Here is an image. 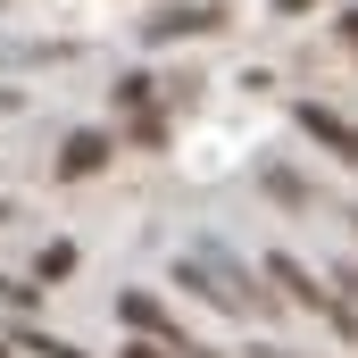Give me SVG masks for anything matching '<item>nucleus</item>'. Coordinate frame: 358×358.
Instances as JSON below:
<instances>
[{
	"instance_id": "1",
	"label": "nucleus",
	"mask_w": 358,
	"mask_h": 358,
	"mask_svg": "<svg viewBox=\"0 0 358 358\" xmlns=\"http://www.w3.org/2000/svg\"><path fill=\"white\" fill-rule=\"evenodd\" d=\"M176 283H192L208 308H234V317H275V300L283 292H267V283H250V275L234 267V259H217V250H200V259H183Z\"/></svg>"
},
{
	"instance_id": "12",
	"label": "nucleus",
	"mask_w": 358,
	"mask_h": 358,
	"mask_svg": "<svg viewBox=\"0 0 358 358\" xmlns=\"http://www.w3.org/2000/svg\"><path fill=\"white\" fill-rule=\"evenodd\" d=\"M334 283H342V292H350V300H358V267H334Z\"/></svg>"
},
{
	"instance_id": "10",
	"label": "nucleus",
	"mask_w": 358,
	"mask_h": 358,
	"mask_svg": "<svg viewBox=\"0 0 358 358\" xmlns=\"http://www.w3.org/2000/svg\"><path fill=\"white\" fill-rule=\"evenodd\" d=\"M275 17H308V8H317V0H267Z\"/></svg>"
},
{
	"instance_id": "14",
	"label": "nucleus",
	"mask_w": 358,
	"mask_h": 358,
	"mask_svg": "<svg viewBox=\"0 0 358 358\" xmlns=\"http://www.w3.org/2000/svg\"><path fill=\"white\" fill-rule=\"evenodd\" d=\"M350 225H358V217H350Z\"/></svg>"
},
{
	"instance_id": "3",
	"label": "nucleus",
	"mask_w": 358,
	"mask_h": 358,
	"mask_svg": "<svg viewBox=\"0 0 358 358\" xmlns=\"http://www.w3.org/2000/svg\"><path fill=\"white\" fill-rule=\"evenodd\" d=\"M292 117H300V134H308L317 150H334L342 167H358V125H350V117H342V108H325V100H300Z\"/></svg>"
},
{
	"instance_id": "5",
	"label": "nucleus",
	"mask_w": 358,
	"mask_h": 358,
	"mask_svg": "<svg viewBox=\"0 0 358 358\" xmlns=\"http://www.w3.org/2000/svg\"><path fill=\"white\" fill-rule=\"evenodd\" d=\"M108 159H117V134L84 125V134H67V150H59V176H67V183H84V176H100Z\"/></svg>"
},
{
	"instance_id": "9",
	"label": "nucleus",
	"mask_w": 358,
	"mask_h": 358,
	"mask_svg": "<svg viewBox=\"0 0 358 358\" xmlns=\"http://www.w3.org/2000/svg\"><path fill=\"white\" fill-rule=\"evenodd\" d=\"M117 358H183V350H167V342H125Z\"/></svg>"
},
{
	"instance_id": "6",
	"label": "nucleus",
	"mask_w": 358,
	"mask_h": 358,
	"mask_svg": "<svg viewBox=\"0 0 358 358\" xmlns=\"http://www.w3.org/2000/svg\"><path fill=\"white\" fill-rule=\"evenodd\" d=\"M59 275H76V242H42V259H34V283H59Z\"/></svg>"
},
{
	"instance_id": "2",
	"label": "nucleus",
	"mask_w": 358,
	"mask_h": 358,
	"mask_svg": "<svg viewBox=\"0 0 358 358\" xmlns=\"http://www.w3.org/2000/svg\"><path fill=\"white\" fill-rule=\"evenodd\" d=\"M267 283H283V300H292V308H308V317H325V325H342V334L358 342V317H350V300H342L334 283H317V275L300 267V259H283V250H275V259H267Z\"/></svg>"
},
{
	"instance_id": "13",
	"label": "nucleus",
	"mask_w": 358,
	"mask_h": 358,
	"mask_svg": "<svg viewBox=\"0 0 358 358\" xmlns=\"http://www.w3.org/2000/svg\"><path fill=\"white\" fill-rule=\"evenodd\" d=\"M250 358H292V350H275V342H259V350H250Z\"/></svg>"
},
{
	"instance_id": "8",
	"label": "nucleus",
	"mask_w": 358,
	"mask_h": 358,
	"mask_svg": "<svg viewBox=\"0 0 358 358\" xmlns=\"http://www.w3.org/2000/svg\"><path fill=\"white\" fill-rule=\"evenodd\" d=\"M117 100H125V108H142V117H150V76H117Z\"/></svg>"
},
{
	"instance_id": "4",
	"label": "nucleus",
	"mask_w": 358,
	"mask_h": 358,
	"mask_svg": "<svg viewBox=\"0 0 358 358\" xmlns=\"http://www.w3.org/2000/svg\"><path fill=\"white\" fill-rule=\"evenodd\" d=\"M208 25H225V8H208V0H167V8L142 17V42H183V34H208Z\"/></svg>"
},
{
	"instance_id": "7",
	"label": "nucleus",
	"mask_w": 358,
	"mask_h": 358,
	"mask_svg": "<svg viewBox=\"0 0 358 358\" xmlns=\"http://www.w3.org/2000/svg\"><path fill=\"white\" fill-rule=\"evenodd\" d=\"M259 183H267V192H275V200H283V208H308V183L292 176V167H267V176H259Z\"/></svg>"
},
{
	"instance_id": "11",
	"label": "nucleus",
	"mask_w": 358,
	"mask_h": 358,
	"mask_svg": "<svg viewBox=\"0 0 358 358\" xmlns=\"http://www.w3.org/2000/svg\"><path fill=\"white\" fill-rule=\"evenodd\" d=\"M334 34H342V42L358 50V8H342V25H334Z\"/></svg>"
}]
</instances>
